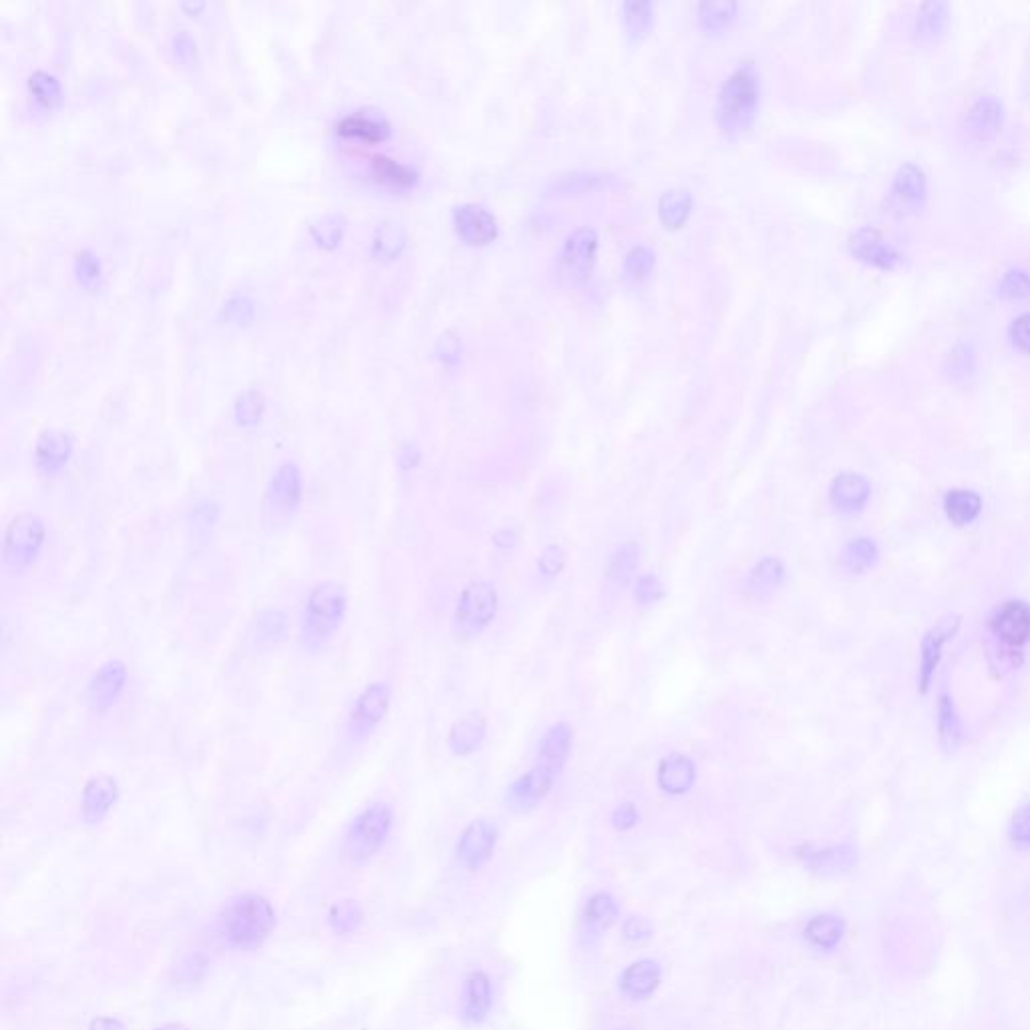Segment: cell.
Segmentation results:
<instances>
[{
    "label": "cell",
    "mask_w": 1030,
    "mask_h": 1030,
    "mask_svg": "<svg viewBox=\"0 0 1030 1030\" xmlns=\"http://www.w3.org/2000/svg\"><path fill=\"white\" fill-rule=\"evenodd\" d=\"M278 924L276 908L258 892L228 898L218 912V934L236 952H254L266 944Z\"/></svg>",
    "instance_id": "6da1fadb"
},
{
    "label": "cell",
    "mask_w": 1030,
    "mask_h": 1030,
    "mask_svg": "<svg viewBox=\"0 0 1030 1030\" xmlns=\"http://www.w3.org/2000/svg\"><path fill=\"white\" fill-rule=\"evenodd\" d=\"M349 590L342 582H316L302 604L300 642L310 652H320L347 620Z\"/></svg>",
    "instance_id": "7a4b0ae2"
},
{
    "label": "cell",
    "mask_w": 1030,
    "mask_h": 1030,
    "mask_svg": "<svg viewBox=\"0 0 1030 1030\" xmlns=\"http://www.w3.org/2000/svg\"><path fill=\"white\" fill-rule=\"evenodd\" d=\"M395 827V809L387 801H373L365 805L349 823L342 835V855L363 868L371 864L387 845Z\"/></svg>",
    "instance_id": "3957f363"
},
{
    "label": "cell",
    "mask_w": 1030,
    "mask_h": 1030,
    "mask_svg": "<svg viewBox=\"0 0 1030 1030\" xmlns=\"http://www.w3.org/2000/svg\"><path fill=\"white\" fill-rule=\"evenodd\" d=\"M759 103V75L753 65L739 67L719 93L717 119L723 131L737 133L751 125Z\"/></svg>",
    "instance_id": "277c9868"
},
{
    "label": "cell",
    "mask_w": 1030,
    "mask_h": 1030,
    "mask_svg": "<svg viewBox=\"0 0 1030 1030\" xmlns=\"http://www.w3.org/2000/svg\"><path fill=\"white\" fill-rule=\"evenodd\" d=\"M393 705V686L389 680H373L357 695L345 723V739L351 747L367 743L387 721Z\"/></svg>",
    "instance_id": "5b68a950"
},
{
    "label": "cell",
    "mask_w": 1030,
    "mask_h": 1030,
    "mask_svg": "<svg viewBox=\"0 0 1030 1030\" xmlns=\"http://www.w3.org/2000/svg\"><path fill=\"white\" fill-rule=\"evenodd\" d=\"M47 544V524L33 511H21L11 520L3 538V564L15 572L29 570Z\"/></svg>",
    "instance_id": "8992f818"
},
{
    "label": "cell",
    "mask_w": 1030,
    "mask_h": 1030,
    "mask_svg": "<svg viewBox=\"0 0 1030 1030\" xmlns=\"http://www.w3.org/2000/svg\"><path fill=\"white\" fill-rule=\"evenodd\" d=\"M499 610V594L497 588L485 580L469 582L455 606L453 614V628L457 636L463 638H475L483 634L495 620Z\"/></svg>",
    "instance_id": "52a82bcc"
},
{
    "label": "cell",
    "mask_w": 1030,
    "mask_h": 1030,
    "mask_svg": "<svg viewBox=\"0 0 1030 1030\" xmlns=\"http://www.w3.org/2000/svg\"><path fill=\"white\" fill-rule=\"evenodd\" d=\"M304 497V481L302 471L296 463L286 461L282 463L266 489L264 499V511L274 524H286L298 513Z\"/></svg>",
    "instance_id": "ba28073f"
},
{
    "label": "cell",
    "mask_w": 1030,
    "mask_h": 1030,
    "mask_svg": "<svg viewBox=\"0 0 1030 1030\" xmlns=\"http://www.w3.org/2000/svg\"><path fill=\"white\" fill-rule=\"evenodd\" d=\"M129 668L121 658L105 660L89 678L85 689V703L93 715L109 713L125 693Z\"/></svg>",
    "instance_id": "9c48e42d"
},
{
    "label": "cell",
    "mask_w": 1030,
    "mask_h": 1030,
    "mask_svg": "<svg viewBox=\"0 0 1030 1030\" xmlns=\"http://www.w3.org/2000/svg\"><path fill=\"white\" fill-rule=\"evenodd\" d=\"M497 839L499 829L493 821L483 817L473 819L469 825H465L455 843L457 862L469 872H479L491 862L497 847Z\"/></svg>",
    "instance_id": "30bf717a"
},
{
    "label": "cell",
    "mask_w": 1030,
    "mask_h": 1030,
    "mask_svg": "<svg viewBox=\"0 0 1030 1030\" xmlns=\"http://www.w3.org/2000/svg\"><path fill=\"white\" fill-rule=\"evenodd\" d=\"M558 775L548 767L534 765L530 771L515 779L505 793V805L513 813L524 815L534 811L554 789Z\"/></svg>",
    "instance_id": "8fae6325"
},
{
    "label": "cell",
    "mask_w": 1030,
    "mask_h": 1030,
    "mask_svg": "<svg viewBox=\"0 0 1030 1030\" xmlns=\"http://www.w3.org/2000/svg\"><path fill=\"white\" fill-rule=\"evenodd\" d=\"M992 636L1008 646L1020 648L1030 642V604L1022 600H1008L1000 604L990 618Z\"/></svg>",
    "instance_id": "7c38bea8"
},
{
    "label": "cell",
    "mask_w": 1030,
    "mask_h": 1030,
    "mask_svg": "<svg viewBox=\"0 0 1030 1030\" xmlns=\"http://www.w3.org/2000/svg\"><path fill=\"white\" fill-rule=\"evenodd\" d=\"M121 789L115 777L107 773L93 775L81 791V817L87 825L103 823L119 803Z\"/></svg>",
    "instance_id": "4fadbf2b"
},
{
    "label": "cell",
    "mask_w": 1030,
    "mask_h": 1030,
    "mask_svg": "<svg viewBox=\"0 0 1030 1030\" xmlns=\"http://www.w3.org/2000/svg\"><path fill=\"white\" fill-rule=\"evenodd\" d=\"M872 485L870 481L853 471L839 473L829 485V503L839 515H857L862 513L870 501Z\"/></svg>",
    "instance_id": "5bb4252c"
},
{
    "label": "cell",
    "mask_w": 1030,
    "mask_h": 1030,
    "mask_svg": "<svg viewBox=\"0 0 1030 1030\" xmlns=\"http://www.w3.org/2000/svg\"><path fill=\"white\" fill-rule=\"evenodd\" d=\"M620 916V906L608 892L592 894L582 910L580 938L586 946L598 944Z\"/></svg>",
    "instance_id": "9a60e30c"
},
{
    "label": "cell",
    "mask_w": 1030,
    "mask_h": 1030,
    "mask_svg": "<svg viewBox=\"0 0 1030 1030\" xmlns=\"http://www.w3.org/2000/svg\"><path fill=\"white\" fill-rule=\"evenodd\" d=\"M958 628H960V618L958 616H950V618L940 620L924 636L922 648H920V691L924 695L928 693L930 684L934 680V674H936L938 664L942 660V650H944L946 642L954 638Z\"/></svg>",
    "instance_id": "2e32d148"
},
{
    "label": "cell",
    "mask_w": 1030,
    "mask_h": 1030,
    "mask_svg": "<svg viewBox=\"0 0 1030 1030\" xmlns=\"http://www.w3.org/2000/svg\"><path fill=\"white\" fill-rule=\"evenodd\" d=\"M493 1010V982L489 974L475 970L463 980L459 996V1014L469 1024H481Z\"/></svg>",
    "instance_id": "e0dca14e"
},
{
    "label": "cell",
    "mask_w": 1030,
    "mask_h": 1030,
    "mask_svg": "<svg viewBox=\"0 0 1030 1030\" xmlns=\"http://www.w3.org/2000/svg\"><path fill=\"white\" fill-rule=\"evenodd\" d=\"M697 783V763L684 753H670L656 767V785L668 797H682Z\"/></svg>",
    "instance_id": "ac0fdd59"
},
{
    "label": "cell",
    "mask_w": 1030,
    "mask_h": 1030,
    "mask_svg": "<svg viewBox=\"0 0 1030 1030\" xmlns=\"http://www.w3.org/2000/svg\"><path fill=\"white\" fill-rule=\"evenodd\" d=\"M596 252H598V236L592 228L584 226L578 228L574 234L568 236L564 246V268L574 280H586L590 278L594 264H596Z\"/></svg>",
    "instance_id": "d6986e66"
},
{
    "label": "cell",
    "mask_w": 1030,
    "mask_h": 1030,
    "mask_svg": "<svg viewBox=\"0 0 1030 1030\" xmlns=\"http://www.w3.org/2000/svg\"><path fill=\"white\" fill-rule=\"evenodd\" d=\"M574 749V729L568 723L552 725L538 743L536 763L560 775Z\"/></svg>",
    "instance_id": "ffe728a7"
},
{
    "label": "cell",
    "mask_w": 1030,
    "mask_h": 1030,
    "mask_svg": "<svg viewBox=\"0 0 1030 1030\" xmlns=\"http://www.w3.org/2000/svg\"><path fill=\"white\" fill-rule=\"evenodd\" d=\"M662 982V968L656 960L632 962L618 978V988L624 998L640 1002L650 998Z\"/></svg>",
    "instance_id": "44dd1931"
},
{
    "label": "cell",
    "mask_w": 1030,
    "mask_h": 1030,
    "mask_svg": "<svg viewBox=\"0 0 1030 1030\" xmlns=\"http://www.w3.org/2000/svg\"><path fill=\"white\" fill-rule=\"evenodd\" d=\"M455 228L461 240L471 246L489 244L497 236L495 218L485 208L475 204H467L455 210Z\"/></svg>",
    "instance_id": "7402d4cb"
},
{
    "label": "cell",
    "mask_w": 1030,
    "mask_h": 1030,
    "mask_svg": "<svg viewBox=\"0 0 1030 1030\" xmlns=\"http://www.w3.org/2000/svg\"><path fill=\"white\" fill-rule=\"evenodd\" d=\"M487 737V719L481 713H469L453 723L447 733V749L455 757H469L481 749Z\"/></svg>",
    "instance_id": "603a6c76"
},
{
    "label": "cell",
    "mask_w": 1030,
    "mask_h": 1030,
    "mask_svg": "<svg viewBox=\"0 0 1030 1030\" xmlns=\"http://www.w3.org/2000/svg\"><path fill=\"white\" fill-rule=\"evenodd\" d=\"M73 453L71 439L61 431H47L39 437L35 447L37 469L45 477H55L69 463Z\"/></svg>",
    "instance_id": "cb8c5ba5"
},
{
    "label": "cell",
    "mask_w": 1030,
    "mask_h": 1030,
    "mask_svg": "<svg viewBox=\"0 0 1030 1030\" xmlns=\"http://www.w3.org/2000/svg\"><path fill=\"white\" fill-rule=\"evenodd\" d=\"M785 564L783 560L775 558V556H765L761 560L755 562V566L749 570V576H747V594L751 600H757V602H763V600H769L775 590H779L785 582Z\"/></svg>",
    "instance_id": "d4e9b609"
},
{
    "label": "cell",
    "mask_w": 1030,
    "mask_h": 1030,
    "mask_svg": "<svg viewBox=\"0 0 1030 1030\" xmlns=\"http://www.w3.org/2000/svg\"><path fill=\"white\" fill-rule=\"evenodd\" d=\"M849 248L853 252V256H857L860 260L872 264V266H878V268H884V270H890L898 264L900 256L894 252L892 246H888L882 236L876 232V230H870V228H864L860 232H855L849 240Z\"/></svg>",
    "instance_id": "484cf974"
},
{
    "label": "cell",
    "mask_w": 1030,
    "mask_h": 1030,
    "mask_svg": "<svg viewBox=\"0 0 1030 1030\" xmlns=\"http://www.w3.org/2000/svg\"><path fill=\"white\" fill-rule=\"evenodd\" d=\"M290 632V620L284 610L276 606H266L258 612L254 620V640L260 648H272L286 640Z\"/></svg>",
    "instance_id": "4316f807"
},
{
    "label": "cell",
    "mask_w": 1030,
    "mask_h": 1030,
    "mask_svg": "<svg viewBox=\"0 0 1030 1030\" xmlns=\"http://www.w3.org/2000/svg\"><path fill=\"white\" fill-rule=\"evenodd\" d=\"M338 133L347 139H359L365 143H379L389 137V125L379 117L355 113L338 123Z\"/></svg>",
    "instance_id": "83f0119b"
},
{
    "label": "cell",
    "mask_w": 1030,
    "mask_h": 1030,
    "mask_svg": "<svg viewBox=\"0 0 1030 1030\" xmlns=\"http://www.w3.org/2000/svg\"><path fill=\"white\" fill-rule=\"evenodd\" d=\"M944 509L948 520L954 526H970L978 520V515L982 511V499L978 493L970 489H952L944 499Z\"/></svg>",
    "instance_id": "f1b7e54d"
},
{
    "label": "cell",
    "mask_w": 1030,
    "mask_h": 1030,
    "mask_svg": "<svg viewBox=\"0 0 1030 1030\" xmlns=\"http://www.w3.org/2000/svg\"><path fill=\"white\" fill-rule=\"evenodd\" d=\"M880 560V550L870 538H853L841 550V566L849 574H866Z\"/></svg>",
    "instance_id": "f546056e"
},
{
    "label": "cell",
    "mask_w": 1030,
    "mask_h": 1030,
    "mask_svg": "<svg viewBox=\"0 0 1030 1030\" xmlns=\"http://www.w3.org/2000/svg\"><path fill=\"white\" fill-rule=\"evenodd\" d=\"M845 934V924L839 916L819 914L811 918L805 926V938L811 946L819 950H833Z\"/></svg>",
    "instance_id": "4dcf8cb0"
},
{
    "label": "cell",
    "mask_w": 1030,
    "mask_h": 1030,
    "mask_svg": "<svg viewBox=\"0 0 1030 1030\" xmlns=\"http://www.w3.org/2000/svg\"><path fill=\"white\" fill-rule=\"evenodd\" d=\"M926 178L916 165H904L898 171L892 196L900 208H914L924 200Z\"/></svg>",
    "instance_id": "1f68e13d"
},
{
    "label": "cell",
    "mask_w": 1030,
    "mask_h": 1030,
    "mask_svg": "<svg viewBox=\"0 0 1030 1030\" xmlns=\"http://www.w3.org/2000/svg\"><path fill=\"white\" fill-rule=\"evenodd\" d=\"M326 922L332 934L351 936L361 930L365 922V910L357 900H340L330 906Z\"/></svg>",
    "instance_id": "d6a6232c"
},
{
    "label": "cell",
    "mask_w": 1030,
    "mask_h": 1030,
    "mask_svg": "<svg viewBox=\"0 0 1030 1030\" xmlns=\"http://www.w3.org/2000/svg\"><path fill=\"white\" fill-rule=\"evenodd\" d=\"M371 169H373V176L385 184V186H391V188H399V190H407L411 186L417 184V171L409 165H403L387 155H375L371 159Z\"/></svg>",
    "instance_id": "836d02e7"
},
{
    "label": "cell",
    "mask_w": 1030,
    "mask_h": 1030,
    "mask_svg": "<svg viewBox=\"0 0 1030 1030\" xmlns=\"http://www.w3.org/2000/svg\"><path fill=\"white\" fill-rule=\"evenodd\" d=\"M693 210V196L689 190H670L666 192L658 202V214L666 228L678 230L689 220V214Z\"/></svg>",
    "instance_id": "e575fe53"
},
{
    "label": "cell",
    "mask_w": 1030,
    "mask_h": 1030,
    "mask_svg": "<svg viewBox=\"0 0 1030 1030\" xmlns=\"http://www.w3.org/2000/svg\"><path fill=\"white\" fill-rule=\"evenodd\" d=\"M636 568H638V546L634 542H624L610 556L606 576L616 586L626 588L634 580Z\"/></svg>",
    "instance_id": "d590c367"
},
{
    "label": "cell",
    "mask_w": 1030,
    "mask_h": 1030,
    "mask_svg": "<svg viewBox=\"0 0 1030 1030\" xmlns=\"http://www.w3.org/2000/svg\"><path fill=\"white\" fill-rule=\"evenodd\" d=\"M1000 121H1002V113H1000V103L992 97H984L980 99L972 111H970V131L976 135V137H992L1000 131Z\"/></svg>",
    "instance_id": "8d00e7d4"
},
{
    "label": "cell",
    "mask_w": 1030,
    "mask_h": 1030,
    "mask_svg": "<svg viewBox=\"0 0 1030 1030\" xmlns=\"http://www.w3.org/2000/svg\"><path fill=\"white\" fill-rule=\"evenodd\" d=\"M938 735H940V743L946 751L956 749L962 739L960 719L956 715L952 697L948 693H942L938 697Z\"/></svg>",
    "instance_id": "74e56055"
},
{
    "label": "cell",
    "mask_w": 1030,
    "mask_h": 1030,
    "mask_svg": "<svg viewBox=\"0 0 1030 1030\" xmlns=\"http://www.w3.org/2000/svg\"><path fill=\"white\" fill-rule=\"evenodd\" d=\"M853 862V849L849 845H837L829 849L811 851L807 855V864L817 872H833L847 868Z\"/></svg>",
    "instance_id": "f35d334b"
},
{
    "label": "cell",
    "mask_w": 1030,
    "mask_h": 1030,
    "mask_svg": "<svg viewBox=\"0 0 1030 1030\" xmlns=\"http://www.w3.org/2000/svg\"><path fill=\"white\" fill-rule=\"evenodd\" d=\"M654 268V252L648 246H636L628 252L624 262V278L630 282H642Z\"/></svg>",
    "instance_id": "ab89813d"
},
{
    "label": "cell",
    "mask_w": 1030,
    "mask_h": 1030,
    "mask_svg": "<svg viewBox=\"0 0 1030 1030\" xmlns=\"http://www.w3.org/2000/svg\"><path fill=\"white\" fill-rule=\"evenodd\" d=\"M735 3H707L701 7V25L707 31H719L735 19Z\"/></svg>",
    "instance_id": "60d3db41"
},
{
    "label": "cell",
    "mask_w": 1030,
    "mask_h": 1030,
    "mask_svg": "<svg viewBox=\"0 0 1030 1030\" xmlns=\"http://www.w3.org/2000/svg\"><path fill=\"white\" fill-rule=\"evenodd\" d=\"M664 598V584L656 574H640L634 584V600L640 606H654Z\"/></svg>",
    "instance_id": "b9f144b4"
},
{
    "label": "cell",
    "mask_w": 1030,
    "mask_h": 1030,
    "mask_svg": "<svg viewBox=\"0 0 1030 1030\" xmlns=\"http://www.w3.org/2000/svg\"><path fill=\"white\" fill-rule=\"evenodd\" d=\"M624 23L632 37L644 35L652 25V5L650 3H626L624 5Z\"/></svg>",
    "instance_id": "7bdbcfd3"
},
{
    "label": "cell",
    "mask_w": 1030,
    "mask_h": 1030,
    "mask_svg": "<svg viewBox=\"0 0 1030 1030\" xmlns=\"http://www.w3.org/2000/svg\"><path fill=\"white\" fill-rule=\"evenodd\" d=\"M566 562H568V558H566L564 548L558 544H550L544 548V552L538 558V572H540V576L554 580L564 572Z\"/></svg>",
    "instance_id": "ee69618b"
},
{
    "label": "cell",
    "mask_w": 1030,
    "mask_h": 1030,
    "mask_svg": "<svg viewBox=\"0 0 1030 1030\" xmlns=\"http://www.w3.org/2000/svg\"><path fill=\"white\" fill-rule=\"evenodd\" d=\"M403 248V230L399 224H383L375 238V252L381 256H395Z\"/></svg>",
    "instance_id": "f6af8a7d"
},
{
    "label": "cell",
    "mask_w": 1030,
    "mask_h": 1030,
    "mask_svg": "<svg viewBox=\"0 0 1030 1030\" xmlns=\"http://www.w3.org/2000/svg\"><path fill=\"white\" fill-rule=\"evenodd\" d=\"M998 292L1004 298H1024L1030 294V276L1022 270H1010L1002 276Z\"/></svg>",
    "instance_id": "bcb514c9"
},
{
    "label": "cell",
    "mask_w": 1030,
    "mask_h": 1030,
    "mask_svg": "<svg viewBox=\"0 0 1030 1030\" xmlns=\"http://www.w3.org/2000/svg\"><path fill=\"white\" fill-rule=\"evenodd\" d=\"M654 936V926L644 916H630L622 924V938L630 944H644Z\"/></svg>",
    "instance_id": "7dc6e473"
},
{
    "label": "cell",
    "mask_w": 1030,
    "mask_h": 1030,
    "mask_svg": "<svg viewBox=\"0 0 1030 1030\" xmlns=\"http://www.w3.org/2000/svg\"><path fill=\"white\" fill-rule=\"evenodd\" d=\"M31 91L43 105H53L59 101V83L47 73H35L31 77Z\"/></svg>",
    "instance_id": "c3c4849f"
},
{
    "label": "cell",
    "mask_w": 1030,
    "mask_h": 1030,
    "mask_svg": "<svg viewBox=\"0 0 1030 1030\" xmlns=\"http://www.w3.org/2000/svg\"><path fill=\"white\" fill-rule=\"evenodd\" d=\"M946 5H924L922 7V15L918 17V27H920V35H934L946 21Z\"/></svg>",
    "instance_id": "681fc988"
},
{
    "label": "cell",
    "mask_w": 1030,
    "mask_h": 1030,
    "mask_svg": "<svg viewBox=\"0 0 1030 1030\" xmlns=\"http://www.w3.org/2000/svg\"><path fill=\"white\" fill-rule=\"evenodd\" d=\"M1010 839L1016 845H1030V803L1014 813L1010 821Z\"/></svg>",
    "instance_id": "f907efd6"
},
{
    "label": "cell",
    "mask_w": 1030,
    "mask_h": 1030,
    "mask_svg": "<svg viewBox=\"0 0 1030 1030\" xmlns=\"http://www.w3.org/2000/svg\"><path fill=\"white\" fill-rule=\"evenodd\" d=\"M598 182H600V176H594V174H570V176H562L558 180V184H554V188H556V192L576 194V192L590 190Z\"/></svg>",
    "instance_id": "816d5d0a"
},
{
    "label": "cell",
    "mask_w": 1030,
    "mask_h": 1030,
    "mask_svg": "<svg viewBox=\"0 0 1030 1030\" xmlns=\"http://www.w3.org/2000/svg\"><path fill=\"white\" fill-rule=\"evenodd\" d=\"M236 417H238V423L244 425V427L256 425L260 421V417H262V401H260V397H256V395H252L250 399L244 397L242 403L236 409Z\"/></svg>",
    "instance_id": "f5cc1de1"
},
{
    "label": "cell",
    "mask_w": 1030,
    "mask_h": 1030,
    "mask_svg": "<svg viewBox=\"0 0 1030 1030\" xmlns=\"http://www.w3.org/2000/svg\"><path fill=\"white\" fill-rule=\"evenodd\" d=\"M1010 338L1016 349L1030 355V314H1022L1012 322Z\"/></svg>",
    "instance_id": "db71d44e"
},
{
    "label": "cell",
    "mask_w": 1030,
    "mask_h": 1030,
    "mask_svg": "<svg viewBox=\"0 0 1030 1030\" xmlns=\"http://www.w3.org/2000/svg\"><path fill=\"white\" fill-rule=\"evenodd\" d=\"M638 823V807L630 801L620 803L612 813V825L618 831H628Z\"/></svg>",
    "instance_id": "11a10c76"
},
{
    "label": "cell",
    "mask_w": 1030,
    "mask_h": 1030,
    "mask_svg": "<svg viewBox=\"0 0 1030 1030\" xmlns=\"http://www.w3.org/2000/svg\"><path fill=\"white\" fill-rule=\"evenodd\" d=\"M493 544L499 550H511L518 546V532H515L513 528H501L499 532L493 534Z\"/></svg>",
    "instance_id": "9f6ffc18"
},
{
    "label": "cell",
    "mask_w": 1030,
    "mask_h": 1030,
    "mask_svg": "<svg viewBox=\"0 0 1030 1030\" xmlns=\"http://www.w3.org/2000/svg\"><path fill=\"white\" fill-rule=\"evenodd\" d=\"M89 1030H125V1022L117 1016H97L91 1020Z\"/></svg>",
    "instance_id": "6f0895ef"
},
{
    "label": "cell",
    "mask_w": 1030,
    "mask_h": 1030,
    "mask_svg": "<svg viewBox=\"0 0 1030 1030\" xmlns=\"http://www.w3.org/2000/svg\"><path fill=\"white\" fill-rule=\"evenodd\" d=\"M419 461H421V453H419V449H417V447L407 445V447L401 451V457H399V465H401V469L409 471V469L417 467V465H419Z\"/></svg>",
    "instance_id": "680465c9"
},
{
    "label": "cell",
    "mask_w": 1030,
    "mask_h": 1030,
    "mask_svg": "<svg viewBox=\"0 0 1030 1030\" xmlns=\"http://www.w3.org/2000/svg\"><path fill=\"white\" fill-rule=\"evenodd\" d=\"M79 272H81L79 276H81L83 280H91V278H95V276L99 274V266H97V262H95V260H91L89 256H83V258L79 260Z\"/></svg>",
    "instance_id": "91938a15"
},
{
    "label": "cell",
    "mask_w": 1030,
    "mask_h": 1030,
    "mask_svg": "<svg viewBox=\"0 0 1030 1030\" xmlns=\"http://www.w3.org/2000/svg\"><path fill=\"white\" fill-rule=\"evenodd\" d=\"M153 1030H188V1028L184 1024H180V1022H167V1024H161V1026H157Z\"/></svg>",
    "instance_id": "94428289"
}]
</instances>
